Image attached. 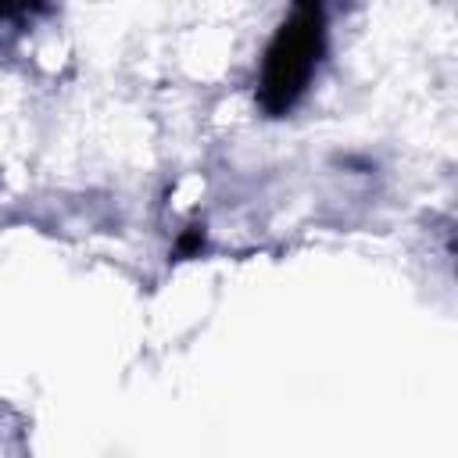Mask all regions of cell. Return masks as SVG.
Wrapping results in <instances>:
<instances>
[{
  "label": "cell",
  "mask_w": 458,
  "mask_h": 458,
  "mask_svg": "<svg viewBox=\"0 0 458 458\" xmlns=\"http://www.w3.org/2000/svg\"><path fill=\"white\" fill-rule=\"evenodd\" d=\"M322 32H326L322 0H297L293 18L279 29V36L265 54L261 97L272 111L290 107L304 93L311 68L318 64V54H322Z\"/></svg>",
  "instance_id": "1"
}]
</instances>
